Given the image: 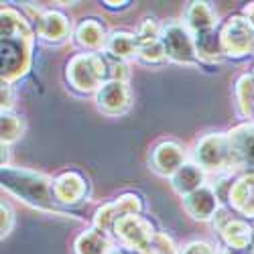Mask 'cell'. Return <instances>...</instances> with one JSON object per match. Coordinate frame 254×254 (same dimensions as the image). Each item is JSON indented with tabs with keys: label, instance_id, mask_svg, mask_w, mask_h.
Here are the masks:
<instances>
[{
	"label": "cell",
	"instance_id": "d6986e66",
	"mask_svg": "<svg viewBox=\"0 0 254 254\" xmlns=\"http://www.w3.org/2000/svg\"><path fill=\"white\" fill-rule=\"evenodd\" d=\"M220 238L230 250H250L254 242V228L248 224L246 218L234 216L220 230Z\"/></svg>",
	"mask_w": 254,
	"mask_h": 254
},
{
	"label": "cell",
	"instance_id": "2e32d148",
	"mask_svg": "<svg viewBox=\"0 0 254 254\" xmlns=\"http://www.w3.org/2000/svg\"><path fill=\"white\" fill-rule=\"evenodd\" d=\"M228 207L246 220H254V173L236 175L230 189Z\"/></svg>",
	"mask_w": 254,
	"mask_h": 254
},
{
	"label": "cell",
	"instance_id": "e575fe53",
	"mask_svg": "<svg viewBox=\"0 0 254 254\" xmlns=\"http://www.w3.org/2000/svg\"><path fill=\"white\" fill-rule=\"evenodd\" d=\"M220 254H252V250H230V248H220Z\"/></svg>",
	"mask_w": 254,
	"mask_h": 254
},
{
	"label": "cell",
	"instance_id": "8992f818",
	"mask_svg": "<svg viewBox=\"0 0 254 254\" xmlns=\"http://www.w3.org/2000/svg\"><path fill=\"white\" fill-rule=\"evenodd\" d=\"M110 234L116 240V246H122L126 250H130L132 254H142L149 248L157 236V230L149 218H144L142 214H130L120 218Z\"/></svg>",
	"mask_w": 254,
	"mask_h": 254
},
{
	"label": "cell",
	"instance_id": "ba28073f",
	"mask_svg": "<svg viewBox=\"0 0 254 254\" xmlns=\"http://www.w3.org/2000/svg\"><path fill=\"white\" fill-rule=\"evenodd\" d=\"M232 151V171L236 175L254 173V120H244L228 130Z\"/></svg>",
	"mask_w": 254,
	"mask_h": 254
},
{
	"label": "cell",
	"instance_id": "52a82bcc",
	"mask_svg": "<svg viewBox=\"0 0 254 254\" xmlns=\"http://www.w3.org/2000/svg\"><path fill=\"white\" fill-rule=\"evenodd\" d=\"M220 37L226 59H244L254 53V25L240 12L220 25Z\"/></svg>",
	"mask_w": 254,
	"mask_h": 254
},
{
	"label": "cell",
	"instance_id": "d590c367",
	"mask_svg": "<svg viewBox=\"0 0 254 254\" xmlns=\"http://www.w3.org/2000/svg\"><path fill=\"white\" fill-rule=\"evenodd\" d=\"M110 254H132V252L126 250V248H122V246H114V248L110 250Z\"/></svg>",
	"mask_w": 254,
	"mask_h": 254
},
{
	"label": "cell",
	"instance_id": "7c38bea8",
	"mask_svg": "<svg viewBox=\"0 0 254 254\" xmlns=\"http://www.w3.org/2000/svg\"><path fill=\"white\" fill-rule=\"evenodd\" d=\"M94 102L98 110L106 116H122L132 106V92L130 86L124 81L108 79L104 86L94 94Z\"/></svg>",
	"mask_w": 254,
	"mask_h": 254
},
{
	"label": "cell",
	"instance_id": "1f68e13d",
	"mask_svg": "<svg viewBox=\"0 0 254 254\" xmlns=\"http://www.w3.org/2000/svg\"><path fill=\"white\" fill-rule=\"evenodd\" d=\"M102 6L106 10H126V8H130V2L128 0H122V2H110V0H106V2H102Z\"/></svg>",
	"mask_w": 254,
	"mask_h": 254
},
{
	"label": "cell",
	"instance_id": "603a6c76",
	"mask_svg": "<svg viewBox=\"0 0 254 254\" xmlns=\"http://www.w3.org/2000/svg\"><path fill=\"white\" fill-rule=\"evenodd\" d=\"M234 98H236V110L240 118L254 120V75L252 73H242L236 79Z\"/></svg>",
	"mask_w": 254,
	"mask_h": 254
},
{
	"label": "cell",
	"instance_id": "83f0119b",
	"mask_svg": "<svg viewBox=\"0 0 254 254\" xmlns=\"http://www.w3.org/2000/svg\"><path fill=\"white\" fill-rule=\"evenodd\" d=\"M106 55V53H104ZM106 59H108V69H110V79L114 81H124V83H128L130 81V63H126V61H120V59H114L110 55H106Z\"/></svg>",
	"mask_w": 254,
	"mask_h": 254
},
{
	"label": "cell",
	"instance_id": "277c9868",
	"mask_svg": "<svg viewBox=\"0 0 254 254\" xmlns=\"http://www.w3.org/2000/svg\"><path fill=\"white\" fill-rule=\"evenodd\" d=\"M191 161L197 163L209 177L232 171V151H230L228 132L203 134L193 146Z\"/></svg>",
	"mask_w": 254,
	"mask_h": 254
},
{
	"label": "cell",
	"instance_id": "5bb4252c",
	"mask_svg": "<svg viewBox=\"0 0 254 254\" xmlns=\"http://www.w3.org/2000/svg\"><path fill=\"white\" fill-rule=\"evenodd\" d=\"M181 201H183V209L197 222H211L222 207L220 197L216 195L214 187H211L209 183L199 187L197 191L181 197Z\"/></svg>",
	"mask_w": 254,
	"mask_h": 254
},
{
	"label": "cell",
	"instance_id": "5b68a950",
	"mask_svg": "<svg viewBox=\"0 0 254 254\" xmlns=\"http://www.w3.org/2000/svg\"><path fill=\"white\" fill-rule=\"evenodd\" d=\"M161 41L167 53V59L179 63V65H201V61L195 51V39L193 33L185 27L183 20H165Z\"/></svg>",
	"mask_w": 254,
	"mask_h": 254
},
{
	"label": "cell",
	"instance_id": "d4e9b609",
	"mask_svg": "<svg viewBox=\"0 0 254 254\" xmlns=\"http://www.w3.org/2000/svg\"><path fill=\"white\" fill-rule=\"evenodd\" d=\"M25 134V118L16 112H0V140L10 146Z\"/></svg>",
	"mask_w": 254,
	"mask_h": 254
},
{
	"label": "cell",
	"instance_id": "74e56055",
	"mask_svg": "<svg viewBox=\"0 0 254 254\" xmlns=\"http://www.w3.org/2000/svg\"><path fill=\"white\" fill-rule=\"evenodd\" d=\"M252 75H254V69H252Z\"/></svg>",
	"mask_w": 254,
	"mask_h": 254
},
{
	"label": "cell",
	"instance_id": "3957f363",
	"mask_svg": "<svg viewBox=\"0 0 254 254\" xmlns=\"http://www.w3.org/2000/svg\"><path fill=\"white\" fill-rule=\"evenodd\" d=\"M67 86L81 94H96L110 79L108 59L104 53H75L65 65Z\"/></svg>",
	"mask_w": 254,
	"mask_h": 254
},
{
	"label": "cell",
	"instance_id": "7402d4cb",
	"mask_svg": "<svg viewBox=\"0 0 254 254\" xmlns=\"http://www.w3.org/2000/svg\"><path fill=\"white\" fill-rule=\"evenodd\" d=\"M112 248H114V244L110 240V234H106V232H102L94 226L83 230L73 242L75 254H110Z\"/></svg>",
	"mask_w": 254,
	"mask_h": 254
},
{
	"label": "cell",
	"instance_id": "cb8c5ba5",
	"mask_svg": "<svg viewBox=\"0 0 254 254\" xmlns=\"http://www.w3.org/2000/svg\"><path fill=\"white\" fill-rule=\"evenodd\" d=\"M136 61L142 65H151V67H159L169 63L163 41L161 39H153V41H138V51H136Z\"/></svg>",
	"mask_w": 254,
	"mask_h": 254
},
{
	"label": "cell",
	"instance_id": "e0dca14e",
	"mask_svg": "<svg viewBox=\"0 0 254 254\" xmlns=\"http://www.w3.org/2000/svg\"><path fill=\"white\" fill-rule=\"evenodd\" d=\"M183 23L193 35L220 27L214 6H211L209 2H203V0H193V2L187 4L185 14H183Z\"/></svg>",
	"mask_w": 254,
	"mask_h": 254
},
{
	"label": "cell",
	"instance_id": "ac0fdd59",
	"mask_svg": "<svg viewBox=\"0 0 254 254\" xmlns=\"http://www.w3.org/2000/svg\"><path fill=\"white\" fill-rule=\"evenodd\" d=\"M207 179H209V175L203 171V169H201L197 163H193L191 159H189L169 181H171L173 191H175L179 197H185V195H189V193L197 191L199 187H203V185L207 183Z\"/></svg>",
	"mask_w": 254,
	"mask_h": 254
},
{
	"label": "cell",
	"instance_id": "9c48e42d",
	"mask_svg": "<svg viewBox=\"0 0 254 254\" xmlns=\"http://www.w3.org/2000/svg\"><path fill=\"white\" fill-rule=\"evenodd\" d=\"M142 209H144L142 197L134 191H126V193H120L118 197H114L112 201L102 203L92 218V226L106 232V234H110L114 224L120 218L130 216V214H142Z\"/></svg>",
	"mask_w": 254,
	"mask_h": 254
},
{
	"label": "cell",
	"instance_id": "6da1fadb",
	"mask_svg": "<svg viewBox=\"0 0 254 254\" xmlns=\"http://www.w3.org/2000/svg\"><path fill=\"white\" fill-rule=\"evenodd\" d=\"M37 33L31 18L14 6L0 8V51L2 81L16 83L31 71Z\"/></svg>",
	"mask_w": 254,
	"mask_h": 254
},
{
	"label": "cell",
	"instance_id": "d6a6232c",
	"mask_svg": "<svg viewBox=\"0 0 254 254\" xmlns=\"http://www.w3.org/2000/svg\"><path fill=\"white\" fill-rule=\"evenodd\" d=\"M0 151H2V167H10V146L0 144Z\"/></svg>",
	"mask_w": 254,
	"mask_h": 254
},
{
	"label": "cell",
	"instance_id": "ffe728a7",
	"mask_svg": "<svg viewBox=\"0 0 254 254\" xmlns=\"http://www.w3.org/2000/svg\"><path fill=\"white\" fill-rule=\"evenodd\" d=\"M195 39V51L201 61V65H218V63L226 61L224 47H222V37H220V27L203 31L193 35Z\"/></svg>",
	"mask_w": 254,
	"mask_h": 254
},
{
	"label": "cell",
	"instance_id": "9a60e30c",
	"mask_svg": "<svg viewBox=\"0 0 254 254\" xmlns=\"http://www.w3.org/2000/svg\"><path fill=\"white\" fill-rule=\"evenodd\" d=\"M108 31L98 18H83L73 29V43L81 53H104L108 43Z\"/></svg>",
	"mask_w": 254,
	"mask_h": 254
},
{
	"label": "cell",
	"instance_id": "f1b7e54d",
	"mask_svg": "<svg viewBox=\"0 0 254 254\" xmlns=\"http://www.w3.org/2000/svg\"><path fill=\"white\" fill-rule=\"evenodd\" d=\"M14 222H16V216H14L12 205L2 199V203H0V236H2V240L10 236Z\"/></svg>",
	"mask_w": 254,
	"mask_h": 254
},
{
	"label": "cell",
	"instance_id": "484cf974",
	"mask_svg": "<svg viewBox=\"0 0 254 254\" xmlns=\"http://www.w3.org/2000/svg\"><path fill=\"white\" fill-rule=\"evenodd\" d=\"M161 31H163V23H159L155 16H144L136 27V41L161 39Z\"/></svg>",
	"mask_w": 254,
	"mask_h": 254
},
{
	"label": "cell",
	"instance_id": "30bf717a",
	"mask_svg": "<svg viewBox=\"0 0 254 254\" xmlns=\"http://www.w3.org/2000/svg\"><path fill=\"white\" fill-rule=\"evenodd\" d=\"M33 27L37 33V39L47 45H63L69 37H73V25L65 12L61 10H41L33 18Z\"/></svg>",
	"mask_w": 254,
	"mask_h": 254
},
{
	"label": "cell",
	"instance_id": "836d02e7",
	"mask_svg": "<svg viewBox=\"0 0 254 254\" xmlns=\"http://www.w3.org/2000/svg\"><path fill=\"white\" fill-rule=\"evenodd\" d=\"M242 14H244V16L250 20V23L254 25V2H248V4L242 8Z\"/></svg>",
	"mask_w": 254,
	"mask_h": 254
},
{
	"label": "cell",
	"instance_id": "7a4b0ae2",
	"mask_svg": "<svg viewBox=\"0 0 254 254\" xmlns=\"http://www.w3.org/2000/svg\"><path fill=\"white\" fill-rule=\"evenodd\" d=\"M0 185L2 191L18 197L27 205L47 211V214L63 216V209L53 195V179L45 173L31 171V169H18V167H2L0 171Z\"/></svg>",
	"mask_w": 254,
	"mask_h": 254
},
{
	"label": "cell",
	"instance_id": "8d00e7d4",
	"mask_svg": "<svg viewBox=\"0 0 254 254\" xmlns=\"http://www.w3.org/2000/svg\"><path fill=\"white\" fill-rule=\"evenodd\" d=\"M250 250H252V254H254V242H252V248H250Z\"/></svg>",
	"mask_w": 254,
	"mask_h": 254
},
{
	"label": "cell",
	"instance_id": "44dd1931",
	"mask_svg": "<svg viewBox=\"0 0 254 254\" xmlns=\"http://www.w3.org/2000/svg\"><path fill=\"white\" fill-rule=\"evenodd\" d=\"M136 51H138L136 33H128V31H110L108 43H106V49H104L106 55L130 63L132 59L136 61Z\"/></svg>",
	"mask_w": 254,
	"mask_h": 254
},
{
	"label": "cell",
	"instance_id": "f546056e",
	"mask_svg": "<svg viewBox=\"0 0 254 254\" xmlns=\"http://www.w3.org/2000/svg\"><path fill=\"white\" fill-rule=\"evenodd\" d=\"M179 254H220V248L209 244L205 240H191L183 248H179Z\"/></svg>",
	"mask_w": 254,
	"mask_h": 254
},
{
	"label": "cell",
	"instance_id": "4316f807",
	"mask_svg": "<svg viewBox=\"0 0 254 254\" xmlns=\"http://www.w3.org/2000/svg\"><path fill=\"white\" fill-rule=\"evenodd\" d=\"M142 254H179V248H177V244L173 242L171 236L163 234V232H157L153 244L146 248Z\"/></svg>",
	"mask_w": 254,
	"mask_h": 254
},
{
	"label": "cell",
	"instance_id": "8fae6325",
	"mask_svg": "<svg viewBox=\"0 0 254 254\" xmlns=\"http://www.w3.org/2000/svg\"><path fill=\"white\" fill-rule=\"evenodd\" d=\"M187 161L189 159H187V151L183 149V144L177 140H171V138L157 142L151 151V157H149V165L153 171L157 175L169 177V179H171Z\"/></svg>",
	"mask_w": 254,
	"mask_h": 254
},
{
	"label": "cell",
	"instance_id": "4dcf8cb0",
	"mask_svg": "<svg viewBox=\"0 0 254 254\" xmlns=\"http://www.w3.org/2000/svg\"><path fill=\"white\" fill-rule=\"evenodd\" d=\"M14 102H16V88L14 83H4L0 86V108L2 112H14Z\"/></svg>",
	"mask_w": 254,
	"mask_h": 254
},
{
	"label": "cell",
	"instance_id": "4fadbf2b",
	"mask_svg": "<svg viewBox=\"0 0 254 254\" xmlns=\"http://www.w3.org/2000/svg\"><path fill=\"white\" fill-rule=\"evenodd\" d=\"M88 193H90L88 179L77 171H65L53 179V195L63 209L83 203Z\"/></svg>",
	"mask_w": 254,
	"mask_h": 254
}]
</instances>
